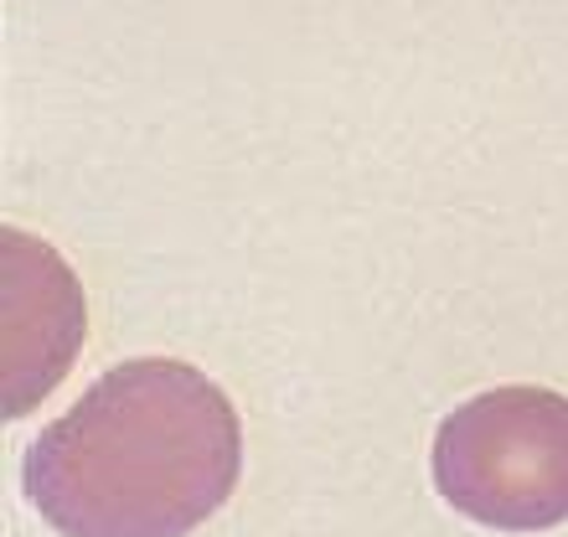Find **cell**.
Returning <instances> with one entry per match:
<instances>
[{
  "label": "cell",
  "mask_w": 568,
  "mask_h": 537,
  "mask_svg": "<svg viewBox=\"0 0 568 537\" xmlns=\"http://www.w3.org/2000/svg\"><path fill=\"white\" fill-rule=\"evenodd\" d=\"M0 243H6V418H21L68 377L89 331V305L58 249H47L21 227H6Z\"/></svg>",
  "instance_id": "obj_3"
},
{
  "label": "cell",
  "mask_w": 568,
  "mask_h": 537,
  "mask_svg": "<svg viewBox=\"0 0 568 537\" xmlns=\"http://www.w3.org/2000/svg\"><path fill=\"white\" fill-rule=\"evenodd\" d=\"M243 470L239 408L192 362H120L47 424L21 486L62 537H186Z\"/></svg>",
  "instance_id": "obj_1"
},
{
  "label": "cell",
  "mask_w": 568,
  "mask_h": 537,
  "mask_svg": "<svg viewBox=\"0 0 568 537\" xmlns=\"http://www.w3.org/2000/svg\"><path fill=\"white\" fill-rule=\"evenodd\" d=\"M434 492L496 533L568 523V398L554 388H491L460 403L429 449Z\"/></svg>",
  "instance_id": "obj_2"
}]
</instances>
